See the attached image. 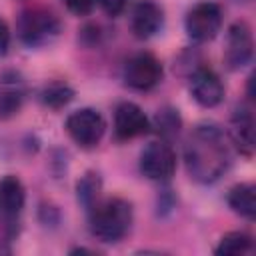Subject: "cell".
<instances>
[{
	"label": "cell",
	"instance_id": "cell-1",
	"mask_svg": "<svg viewBox=\"0 0 256 256\" xmlns=\"http://www.w3.org/2000/svg\"><path fill=\"white\" fill-rule=\"evenodd\" d=\"M184 162L192 180L200 184L216 182L232 164L228 134L216 124H198L184 144Z\"/></svg>",
	"mask_w": 256,
	"mask_h": 256
},
{
	"label": "cell",
	"instance_id": "cell-2",
	"mask_svg": "<svg viewBox=\"0 0 256 256\" xmlns=\"http://www.w3.org/2000/svg\"><path fill=\"white\" fill-rule=\"evenodd\" d=\"M132 204L124 198H106L98 200L90 208V232L100 242H118L122 240L132 226Z\"/></svg>",
	"mask_w": 256,
	"mask_h": 256
},
{
	"label": "cell",
	"instance_id": "cell-3",
	"mask_svg": "<svg viewBox=\"0 0 256 256\" xmlns=\"http://www.w3.org/2000/svg\"><path fill=\"white\" fill-rule=\"evenodd\" d=\"M18 38L22 44L30 48H42L52 44L60 32H62V22L60 18L46 6H30L20 12L18 24H16Z\"/></svg>",
	"mask_w": 256,
	"mask_h": 256
},
{
	"label": "cell",
	"instance_id": "cell-4",
	"mask_svg": "<svg viewBox=\"0 0 256 256\" xmlns=\"http://www.w3.org/2000/svg\"><path fill=\"white\" fill-rule=\"evenodd\" d=\"M68 136L82 148H94L98 146V142L102 140L104 132H106V122L102 118V114L94 108H80L76 112H72L66 118L64 124Z\"/></svg>",
	"mask_w": 256,
	"mask_h": 256
},
{
	"label": "cell",
	"instance_id": "cell-5",
	"mask_svg": "<svg viewBox=\"0 0 256 256\" xmlns=\"http://www.w3.org/2000/svg\"><path fill=\"white\" fill-rule=\"evenodd\" d=\"M222 26V10L216 2L204 0L194 4L184 20V28L186 34L194 40V42H208L212 40Z\"/></svg>",
	"mask_w": 256,
	"mask_h": 256
},
{
	"label": "cell",
	"instance_id": "cell-6",
	"mask_svg": "<svg viewBox=\"0 0 256 256\" xmlns=\"http://www.w3.org/2000/svg\"><path fill=\"white\" fill-rule=\"evenodd\" d=\"M162 76H164L162 62L150 52H138L124 64L126 86L140 92H146L158 86L162 82Z\"/></svg>",
	"mask_w": 256,
	"mask_h": 256
},
{
	"label": "cell",
	"instance_id": "cell-7",
	"mask_svg": "<svg viewBox=\"0 0 256 256\" xmlns=\"http://www.w3.org/2000/svg\"><path fill=\"white\" fill-rule=\"evenodd\" d=\"M252 56H254V40H252V30L248 22L244 20L232 22L226 32V44H224L226 68L232 72L242 70L246 64H250Z\"/></svg>",
	"mask_w": 256,
	"mask_h": 256
},
{
	"label": "cell",
	"instance_id": "cell-8",
	"mask_svg": "<svg viewBox=\"0 0 256 256\" xmlns=\"http://www.w3.org/2000/svg\"><path fill=\"white\" fill-rule=\"evenodd\" d=\"M174 170H176V154H174V150L168 142H164V140L150 142L142 150V154H140V172L146 178L166 182V180H170Z\"/></svg>",
	"mask_w": 256,
	"mask_h": 256
},
{
	"label": "cell",
	"instance_id": "cell-9",
	"mask_svg": "<svg viewBox=\"0 0 256 256\" xmlns=\"http://www.w3.org/2000/svg\"><path fill=\"white\" fill-rule=\"evenodd\" d=\"M190 94L200 106L214 108L224 98V84L214 70L200 66L190 76Z\"/></svg>",
	"mask_w": 256,
	"mask_h": 256
},
{
	"label": "cell",
	"instance_id": "cell-10",
	"mask_svg": "<svg viewBox=\"0 0 256 256\" xmlns=\"http://www.w3.org/2000/svg\"><path fill=\"white\" fill-rule=\"evenodd\" d=\"M150 128L148 116L134 102H120L114 110V136L116 140H132L146 134Z\"/></svg>",
	"mask_w": 256,
	"mask_h": 256
},
{
	"label": "cell",
	"instance_id": "cell-11",
	"mask_svg": "<svg viewBox=\"0 0 256 256\" xmlns=\"http://www.w3.org/2000/svg\"><path fill=\"white\" fill-rule=\"evenodd\" d=\"M162 26H164V12L154 0L136 2L132 16H130V28L136 38L148 40L154 34H158Z\"/></svg>",
	"mask_w": 256,
	"mask_h": 256
},
{
	"label": "cell",
	"instance_id": "cell-12",
	"mask_svg": "<svg viewBox=\"0 0 256 256\" xmlns=\"http://www.w3.org/2000/svg\"><path fill=\"white\" fill-rule=\"evenodd\" d=\"M230 142L244 154L252 156L254 152V116L250 106L240 104L230 120Z\"/></svg>",
	"mask_w": 256,
	"mask_h": 256
},
{
	"label": "cell",
	"instance_id": "cell-13",
	"mask_svg": "<svg viewBox=\"0 0 256 256\" xmlns=\"http://www.w3.org/2000/svg\"><path fill=\"white\" fill-rule=\"evenodd\" d=\"M24 82L16 72H8L0 78V118H10L18 114L24 102Z\"/></svg>",
	"mask_w": 256,
	"mask_h": 256
},
{
	"label": "cell",
	"instance_id": "cell-14",
	"mask_svg": "<svg viewBox=\"0 0 256 256\" xmlns=\"http://www.w3.org/2000/svg\"><path fill=\"white\" fill-rule=\"evenodd\" d=\"M24 200L26 192L20 178L14 174L4 176L0 180V214H4L6 218H16L24 208Z\"/></svg>",
	"mask_w": 256,
	"mask_h": 256
},
{
	"label": "cell",
	"instance_id": "cell-15",
	"mask_svg": "<svg viewBox=\"0 0 256 256\" xmlns=\"http://www.w3.org/2000/svg\"><path fill=\"white\" fill-rule=\"evenodd\" d=\"M228 206L246 220L256 218V188L250 182H240L228 190Z\"/></svg>",
	"mask_w": 256,
	"mask_h": 256
},
{
	"label": "cell",
	"instance_id": "cell-16",
	"mask_svg": "<svg viewBox=\"0 0 256 256\" xmlns=\"http://www.w3.org/2000/svg\"><path fill=\"white\" fill-rule=\"evenodd\" d=\"M100 192H102V178L94 170L84 172V176H80V180L76 182V198L86 210H90L98 202Z\"/></svg>",
	"mask_w": 256,
	"mask_h": 256
},
{
	"label": "cell",
	"instance_id": "cell-17",
	"mask_svg": "<svg viewBox=\"0 0 256 256\" xmlns=\"http://www.w3.org/2000/svg\"><path fill=\"white\" fill-rule=\"evenodd\" d=\"M252 248H254L252 238L246 232L234 230V232H228V234H224L220 238V242L214 248V252L218 256H242V254L252 252Z\"/></svg>",
	"mask_w": 256,
	"mask_h": 256
},
{
	"label": "cell",
	"instance_id": "cell-18",
	"mask_svg": "<svg viewBox=\"0 0 256 256\" xmlns=\"http://www.w3.org/2000/svg\"><path fill=\"white\" fill-rule=\"evenodd\" d=\"M154 128H156V132L160 134V138L164 142H168L174 136H178V132L182 128V118H180L178 110L170 108V106L158 110L156 116H154Z\"/></svg>",
	"mask_w": 256,
	"mask_h": 256
},
{
	"label": "cell",
	"instance_id": "cell-19",
	"mask_svg": "<svg viewBox=\"0 0 256 256\" xmlns=\"http://www.w3.org/2000/svg\"><path fill=\"white\" fill-rule=\"evenodd\" d=\"M72 98H74V90L68 84H64V82H50L40 92L42 104L48 106V108H52V110L64 108L66 104L72 102Z\"/></svg>",
	"mask_w": 256,
	"mask_h": 256
},
{
	"label": "cell",
	"instance_id": "cell-20",
	"mask_svg": "<svg viewBox=\"0 0 256 256\" xmlns=\"http://www.w3.org/2000/svg\"><path fill=\"white\" fill-rule=\"evenodd\" d=\"M66 8L76 16H88L96 4V0H64Z\"/></svg>",
	"mask_w": 256,
	"mask_h": 256
},
{
	"label": "cell",
	"instance_id": "cell-21",
	"mask_svg": "<svg viewBox=\"0 0 256 256\" xmlns=\"http://www.w3.org/2000/svg\"><path fill=\"white\" fill-rule=\"evenodd\" d=\"M98 2H100L102 10H104L108 16H118V14H122V10H124L126 4H128V0H98Z\"/></svg>",
	"mask_w": 256,
	"mask_h": 256
},
{
	"label": "cell",
	"instance_id": "cell-22",
	"mask_svg": "<svg viewBox=\"0 0 256 256\" xmlns=\"http://www.w3.org/2000/svg\"><path fill=\"white\" fill-rule=\"evenodd\" d=\"M8 44H10V28H8L6 20H4V18H0V56H2V54H6Z\"/></svg>",
	"mask_w": 256,
	"mask_h": 256
},
{
	"label": "cell",
	"instance_id": "cell-23",
	"mask_svg": "<svg viewBox=\"0 0 256 256\" xmlns=\"http://www.w3.org/2000/svg\"><path fill=\"white\" fill-rule=\"evenodd\" d=\"M238 2H250V0H238Z\"/></svg>",
	"mask_w": 256,
	"mask_h": 256
}]
</instances>
